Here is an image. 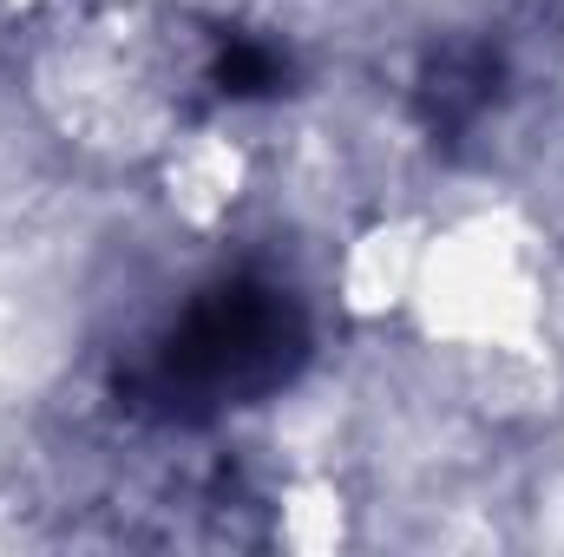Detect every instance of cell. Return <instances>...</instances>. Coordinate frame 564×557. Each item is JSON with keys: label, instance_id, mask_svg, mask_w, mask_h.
I'll return each instance as SVG.
<instances>
[{"label": "cell", "instance_id": "cell-1", "mask_svg": "<svg viewBox=\"0 0 564 557\" xmlns=\"http://www.w3.org/2000/svg\"><path fill=\"white\" fill-rule=\"evenodd\" d=\"M408 321L426 348L446 354L552 335V282L539 230L519 210H466L453 223H433Z\"/></svg>", "mask_w": 564, "mask_h": 557}, {"label": "cell", "instance_id": "cell-2", "mask_svg": "<svg viewBox=\"0 0 564 557\" xmlns=\"http://www.w3.org/2000/svg\"><path fill=\"white\" fill-rule=\"evenodd\" d=\"M151 171H158L164 217L191 237H217L250 204V184H257L250 144L224 125H177L151 151Z\"/></svg>", "mask_w": 564, "mask_h": 557}, {"label": "cell", "instance_id": "cell-3", "mask_svg": "<svg viewBox=\"0 0 564 557\" xmlns=\"http://www.w3.org/2000/svg\"><path fill=\"white\" fill-rule=\"evenodd\" d=\"M426 237H433V223H426V217H408V210L368 217V223L341 243V256H335V308H341L348 321H361V328L408 315L414 276H421V256H426Z\"/></svg>", "mask_w": 564, "mask_h": 557}, {"label": "cell", "instance_id": "cell-4", "mask_svg": "<svg viewBox=\"0 0 564 557\" xmlns=\"http://www.w3.org/2000/svg\"><path fill=\"white\" fill-rule=\"evenodd\" d=\"M466 361V394L473 407L499 426H525V419L552 414L564 394V368L552 335L539 341H512V348H479V354H459Z\"/></svg>", "mask_w": 564, "mask_h": 557}, {"label": "cell", "instance_id": "cell-5", "mask_svg": "<svg viewBox=\"0 0 564 557\" xmlns=\"http://www.w3.org/2000/svg\"><path fill=\"white\" fill-rule=\"evenodd\" d=\"M270 538L295 557H328L355 538V505L335 472H295L270 505Z\"/></svg>", "mask_w": 564, "mask_h": 557}, {"label": "cell", "instance_id": "cell-6", "mask_svg": "<svg viewBox=\"0 0 564 557\" xmlns=\"http://www.w3.org/2000/svg\"><path fill=\"white\" fill-rule=\"evenodd\" d=\"M0 7H7V13H33L40 0H0Z\"/></svg>", "mask_w": 564, "mask_h": 557}]
</instances>
